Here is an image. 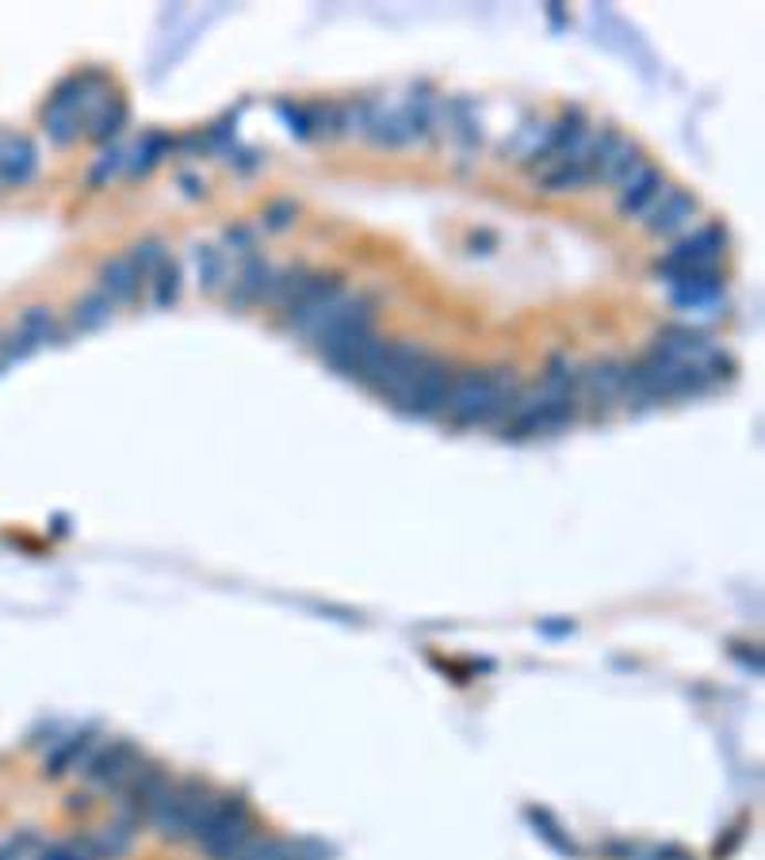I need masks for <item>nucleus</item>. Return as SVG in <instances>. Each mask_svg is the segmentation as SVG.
Here are the masks:
<instances>
[{
    "label": "nucleus",
    "instance_id": "obj_1",
    "mask_svg": "<svg viewBox=\"0 0 765 860\" xmlns=\"http://www.w3.org/2000/svg\"><path fill=\"white\" fill-rule=\"evenodd\" d=\"M521 382L510 367H468L455 371L448 402L440 413L460 429H482V424H502L510 409L517 406Z\"/></svg>",
    "mask_w": 765,
    "mask_h": 860
},
{
    "label": "nucleus",
    "instance_id": "obj_2",
    "mask_svg": "<svg viewBox=\"0 0 765 860\" xmlns=\"http://www.w3.org/2000/svg\"><path fill=\"white\" fill-rule=\"evenodd\" d=\"M578 398L567 395H547L539 390H521L517 406L510 409V417L502 421V437L525 440V437H544V432H559L578 417Z\"/></svg>",
    "mask_w": 765,
    "mask_h": 860
},
{
    "label": "nucleus",
    "instance_id": "obj_3",
    "mask_svg": "<svg viewBox=\"0 0 765 860\" xmlns=\"http://www.w3.org/2000/svg\"><path fill=\"white\" fill-rule=\"evenodd\" d=\"M426 348L410 345V340H379L376 353H371L368 367L360 371V387L376 390L379 398H387V402H395L398 390L410 382V375L418 371L421 360H426Z\"/></svg>",
    "mask_w": 765,
    "mask_h": 860
},
{
    "label": "nucleus",
    "instance_id": "obj_4",
    "mask_svg": "<svg viewBox=\"0 0 765 860\" xmlns=\"http://www.w3.org/2000/svg\"><path fill=\"white\" fill-rule=\"evenodd\" d=\"M345 280L340 275H322V272H311L303 280V287L291 295V303L280 311V325L291 333H298V337H314V329L322 325V317H326L329 306L337 303L340 295H345Z\"/></svg>",
    "mask_w": 765,
    "mask_h": 860
},
{
    "label": "nucleus",
    "instance_id": "obj_5",
    "mask_svg": "<svg viewBox=\"0 0 765 860\" xmlns=\"http://www.w3.org/2000/svg\"><path fill=\"white\" fill-rule=\"evenodd\" d=\"M253 838V818H249V807L241 796H219L207 826L199 830L196 846L203 849L211 860H230L245 841Z\"/></svg>",
    "mask_w": 765,
    "mask_h": 860
},
{
    "label": "nucleus",
    "instance_id": "obj_6",
    "mask_svg": "<svg viewBox=\"0 0 765 860\" xmlns=\"http://www.w3.org/2000/svg\"><path fill=\"white\" fill-rule=\"evenodd\" d=\"M452 379H455V371L444 360H440V356H426L421 367L410 375V382L398 390V398L390 406H395L398 413H406V417H437L440 409H444V402H448Z\"/></svg>",
    "mask_w": 765,
    "mask_h": 860
},
{
    "label": "nucleus",
    "instance_id": "obj_7",
    "mask_svg": "<svg viewBox=\"0 0 765 860\" xmlns=\"http://www.w3.org/2000/svg\"><path fill=\"white\" fill-rule=\"evenodd\" d=\"M207 796H211V788H207L203 780H196V776L169 784V788L157 796V804L149 807L146 822L154 826L161 838H188L191 818H196L199 804H203Z\"/></svg>",
    "mask_w": 765,
    "mask_h": 860
},
{
    "label": "nucleus",
    "instance_id": "obj_8",
    "mask_svg": "<svg viewBox=\"0 0 765 860\" xmlns=\"http://www.w3.org/2000/svg\"><path fill=\"white\" fill-rule=\"evenodd\" d=\"M723 245H727V230L723 227H701L693 230L689 238H681L678 245L670 249L667 256L659 261V275L662 280H681V275L693 272H716Z\"/></svg>",
    "mask_w": 765,
    "mask_h": 860
},
{
    "label": "nucleus",
    "instance_id": "obj_9",
    "mask_svg": "<svg viewBox=\"0 0 765 860\" xmlns=\"http://www.w3.org/2000/svg\"><path fill=\"white\" fill-rule=\"evenodd\" d=\"M143 765V749L127 738H112L107 746H96L88 754V762L81 765V776H85L88 788L96 791H119L123 780Z\"/></svg>",
    "mask_w": 765,
    "mask_h": 860
},
{
    "label": "nucleus",
    "instance_id": "obj_10",
    "mask_svg": "<svg viewBox=\"0 0 765 860\" xmlns=\"http://www.w3.org/2000/svg\"><path fill=\"white\" fill-rule=\"evenodd\" d=\"M169 773L161 769V765L154 762H143L135 773L123 780V788L115 791V804H119V818H127V822H143V818L149 815V807L157 804V796H161L165 788H169Z\"/></svg>",
    "mask_w": 765,
    "mask_h": 860
},
{
    "label": "nucleus",
    "instance_id": "obj_11",
    "mask_svg": "<svg viewBox=\"0 0 765 860\" xmlns=\"http://www.w3.org/2000/svg\"><path fill=\"white\" fill-rule=\"evenodd\" d=\"M651 353L662 356V360H670V364L704 367L712 356H716V348H712V340L704 337V333L685 329V325H670V329H662L659 337H654Z\"/></svg>",
    "mask_w": 765,
    "mask_h": 860
},
{
    "label": "nucleus",
    "instance_id": "obj_12",
    "mask_svg": "<svg viewBox=\"0 0 765 860\" xmlns=\"http://www.w3.org/2000/svg\"><path fill=\"white\" fill-rule=\"evenodd\" d=\"M623 395V360H597L581 367L578 375V402H594V409L617 406Z\"/></svg>",
    "mask_w": 765,
    "mask_h": 860
},
{
    "label": "nucleus",
    "instance_id": "obj_13",
    "mask_svg": "<svg viewBox=\"0 0 765 860\" xmlns=\"http://www.w3.org/2000/svg\"><path fill=\"white\" fill-rule=\"evenodd\" d=\"M62 333H57V322L54 314L46 311V306H28V311L20 314V325L12 329V337H8L4 345V360H20V356L35 353L39 345H50V340H57Z\"/></svg>",
    "mask_w": 765,
    "mask_h": 860
},
{
    "label": "nucleus",
    "instance_id": "obj_14",
    "mask_svg": "<svg viewBox=\"0 0 765 860\" xmlns=\"http://www.w3.org/2000/svg\"><path fill=\"white\" fill-rule=\"evenodd\" d=\"M35 169H39L35 141L0 130V188H20V183L35 177Z\"/></svg>",
    "mask_w": 765,
    "mask_h": 860
},
{
    "label": "nucleus",
    "instance_id": "obj_15",
    "mask_svg": "<svg viewBox=\"0 0 765 860\" xmlns=\"http://www.w3.org/2000/svg\"><path fill=\"white\" fill-rule=\"evenodd\" d=\"M696 219V196L693 191H681V188H667L662 191L659 203L647 211V230L651 233H662V238H670V233H681L689 227V222Z\"/></svg>",
    "mask_w": 765,
    "mask_h": 860
},
{
    "label": "nucleus",
    "instance_id": "obj_16",
    "mask_svg": "<svg viewBox=\"0 0 765 860\" xmlns=\"http://www.w3.org/2000/svg\"><path fill=\"white\" fill-rule=\"evenodd\" d=\"M269 275H272V264L264 256L249 253L245 261L238 264L234 275H230V287H227V303L234 311H245V306H261V295L269 287Z\"/></svg>",
    "mask_w": 765,
    "mask_h": 860
},
{
    "label": "nucleus",
    "instance_id": "obj_17",
    "mask_svg": "<svg viewBox=\"0 0 765 860\" xmlns=\"http://www.w3.org/2000/svg\"><path fill=\"white\" fill-rule=\"evenodd\" d=\"M667 188H670V183L662 180V172L654 169V165H643V169H639L628 183H620L617 211L623 214V219H636V214H647L654 203H659L662 191H667Z\"/></svg>",
    "mask_w": 765,
    "mask_h": 860
},
{
    "label": "nucleus",
    "instance_id": "obj_18",
    "mask_svg": "<svg viewBox=\"0 0 765 860\" xmlns=\"http://www.w3.org/2000/svg\"><path fill=\"white\" fill-rule=\"evenodd\" d=\"M667 287H670L673 306H681V311H701V306H712L723 298V275L693 272V275H681V280H670Z\"/></svg>",
    "mask_w": 765,
    "mask_h": 860
},
{
    "label": "nucleus",
    "instance_id": "obj_19",
    "mask_svg": "<svg viewBox=\"0 0 765 860\" xmlns=\"http://www.w3.org/2000/svg\"><path fill=\"white\" fill-rule=\"evenodd\" d=\"M643 154H639V146L636 141H628V138H617L609 146V154L601 157V165L594 169V180L597 183H628L631 177H636L639 169H643Z\"/></svg>",
    "mask_w": 765,
    "mask_h": 860
},
{
    "label": "nucleus",
    "instance_id": "obj_20",
    "mask_svg": "<svg viewBox=\"0 0 765 860\" xmlns=\"http://www.w3.org/2000/svg\"><path fill=\"white\" fill-rule=\"evenodd\" d=\"M96 749V734L93 731H77V734H65L50 746L46 754V776H65L73 769L88 762V754Z\"/></svg>",
    "mask_w": 765,
    "mask_h": 860
},
{
    "label": "nucleus",
    "instance_id": "obj_21",
    "mask_svg": "<svg viewBox=\"0 0 765 860\" xmlns=\"http://www.w3.org/2000/svg\"><path fill=\"white\" fill-rule=\"evenodd\" d=\"M191 264H196L199 287L207 295H219V291L230 287V275H234V264H230L227 249L222 245H196L191 249Z\"/></svg>",
    "mask_w": 765,
    "mask_h": 860
},
{
    "label": "nucleus",
    "instance_id": "obj_22",
    "mask_svg": "<svg viewBox=\"0 0 765 860\" xmlns=\"http://www.w3.org/2000/svg\"><path fill=\"white\" fill-rule=\"evenodd\" d=\"M138 287H143V275L135 272V264L127 256H112V261L99 269V295H107L115 306L135 303Z\"/></svg>",
    "mask_w": 765,
    "mask_h": 860
},
{
    "label": "nucleus",
    "instance_id": "obj_23",
    "mask_svg": "<svg viewBox=\"0 0 765 860\" xmlns=\"http://www.w3.org/2000/svg\"><path fill=\"white\" fill-rule=\"evenodd\" d=\"M437 115H444L448 135L460 141L463 149H475L479 146L482 130H479V115H475V104H471V99H463V96L444 99V104H437Z\"/></svg>",
    "mask_w": 765,
    "mask_h": 860
},
{
    "label": "nucleus",
    "instance_id": "obj_24",
    "mask_svg": "<svg viewBox=\"0 0 765 860\" xmlns=\"http://www.w3.org/2000/svg\"><path fill=\"white\" fill-rule=\"evenodd\" d=\"M589 177H594V172H589L586 141H581L578 154L563 157V161L547 165V169L539 172V188L544 191H574V188H581V183H589Z\"/></svg>",
    "mask_w": 765,
    "mask_h": 860
},
{
    "label": "nucleus",
    "instance_id": "obj_25",
    "mask_svg": "<svg viewBox=\"0 0 765 860\" xmlns=\"http://www.w3.org/2000/svg\"><path fill=\"white\" fill-rule=\"evenodd\" d=\"M135 822H127V818H115L112 826H104V830H96L88 841V849H93L96 860H119L123 853H130V846H135Z\"/></svg>",
    "mask_w": 765,
    "mask_h": 860
},
{
    "label": "nucleus",
    "instance_id": "obj_26",
    "mask_svg": "<svg viewBox=\"0 0 765 860\" xmlns=\"http://www.w3.org/2000/svg\"><path fill=\"white\" fill-rule=\"evenodd\" d=\"M402 119H406V127H410L413 141H426L432 135V127H437V96H432L426 85H418L410 92V99H406Z\"/></svg>",
    "mask_w": 765,
    "mask_h": 860
},
{
    "label": "nucleus",
    "instance_id": "obj_27",
    "mask_svg": "<svg viewBox=\"0 0 765 860\" xmlns=\"http://www.w3.org/2000/svg\"><path fill=\"white\" fill-rule=\"evenodd\" d=\"M364 138H371L376 146H387V149H398V146H410V127H406V119H402V112H387V107H379L376 104V115H371V123H368V135Z\"/></svg>",
    "mask_w": 765,
    "mask_h": 860
},
{
    "label": "nucleus",
    "instance_id": "obj_28",
    "mask_svg": "<svg viewBox=\"0 0 765 860\" xmlns=\"http://www.w3.org/2000/svg\"><path fill=\"white\" fill-rule=\"evenodd\" d=\"M172 146H177V141H172L169 135H161V130H146V135L135 141V149H130L127 169L135 172V177H146L161 157H169Z\"/></svg>",
    "mask_w": 765,
    "mask_h": 860
},
{
    "label": "nucleus",
    "instance_id": "obj_29",
    "mask_svg": "<svg viewBox=\"0 0 765 860\" xmlns=\"http://www.w3.org/2000/svg\"><path fill=\"white\" fill-rule=\"evenodd\" d=\"M115 314V303L107 295H99V291H93V295H85L77 306H73V329L77 333H93L99 329V325H107V317Z\"/></svg>",
    "mask_w": 765,
    "mask_h": 860
},
{
    "label": "nucleus",
    "instance_id": "obj_30",
    "mask_svg": "<svg viewBox=\"0 0 765 860\" xmlns=\"http://www.w3.org/2000/svg\"><path fill=\"white\" fill-rule=\"evenodd\" d=\"M123 127H127V104H123L119 96H112V99H107V104L93 115V123H88V135H93L96 141H107V138L119 135Z\"/></svg>",
    "mask_w": 765,
    "mask_h": 860
},
{
    "label": "nucleus",
    "instance_id": "obj_31",
    "mask_svg": "<svg viewBox=\"0 0 765 860\" xmlns=\"http://www.w3.org/2000/svg\"><path fill=\"white\" fill-rule=\"evenodd\" d=\"M149 283H154V306H161V311H165V306H172V303H177V295H180V264L165 256L161 269L149 275Z\"/></svg>",
    "mask_w": 765,
    "mask_h": 860
},
{
    "label": "nucleus",
    "instance_id": "obj_32",
    "mask_svg": "<svg viewBox=\"0 0 765 860\" xmlns=\"http://www.w3.org/2000/svg\"><path fill=\"white\" fill-rule=\"evenodd\" d=\"M127 261L135 264V272L143 275V283L154 275L157 269H161V261H165V245L157 238H149V241H138L135 249L127 253Z\"/></svg>",
    "mask_w": 765,
    "mask_h": 860
},
{
    "label": "nucleus",
    "instance_id": "obj_33",
    "mask_svg": "<svg viewBox=\"0 0 765 860\" xmlns=\"http://www.w3.org/2000/svg\"><path fill=\"white\" fill-rule=\"evenodd\" d=\"M528 818L536 822V830H539V838L547 841V846H555L559 853H574V841L567 838V833H559V826H555V818L547 815V811H528Z\"/></svg>",
    "mask_w": 765,
    "mask_h": 860
},
{
    "label": "nucleus",
    "instance_id": "obj_34",
    "mask_svg": "<svg viewBox=\"0 0 765 860\" xmlns=\"http://www.w3.org/2000/svg\"><path fill=\"white\" fill-rule=\"evenodd\" d=\"M123 165H127V154H123V149H104V154H99V161L93 165V169H88V183L99 188V183L112 180L115 172L123 169Z\"/></svg>",
    "mask_w": 765,
    "mask_h": 860
},
{
    "label": "nucleus",
    "instance_id": "obj_35",
    "mask_svg": "<svg viewBox=\"0 0 765 860\" xmlns=\"http://www.w3.org/2000/svg\"><path fill=\"white\" fill-rule=\"evenodd\" d=\"M43 860H96L93 849H88V841H62V846H50L43 849Z\"/></svg>",
    "mask_w": 765,
    "mask_h": 860
},
{
    "label": "nucleus",
    "instance_id": "obj_36",
    "mask_svg": "<svg viewBox=\"0 0 765 860\" xmlns=\"http://www.w3.org/2000/svg\"><path fill=\"white\" fill-rule=\"evenodd\" d=\"M291 222H295V203H291V199H280V203H272L269 211H264L261 227L264 230H287Z\"/></svg>",
    "mask_w": 765,
    "mask_h": 860
},
{
    "label": "nucleus",
    "instance_id": "obj_37",
    "mask_svg": "<svg viewBox=\"0 0 765 860\" xmlns=\"http://www.w3.org/2000/svg\"><path fill=\"white\" fill-rule=\"evenodd\" d=\"M222 245L234 249V253H241V256H249V253H253V230H249V227H230L227 233H222Z\"/></svg>",
    "mask_w": 765,
    "mask_h": 860
},
{
    "label": "nucleus",
    "instance_id": "obj_38",
    "mask_svg": "<svg viewBox=\"0 0 765 860\" xmlns=\"http://www.w3.org/2000/svg\"><path fill=\"white\" fill-rule=\"evenodd\" d=\"M227 161H230V165H234V169H238V172H253V169H256V165H261V157H256V154H253V149H241V154H238V157H227Z\"/></svg>",
    "mask_w": 765,
    "mask_h": 860
}]
</instances>
